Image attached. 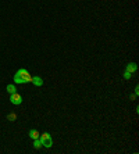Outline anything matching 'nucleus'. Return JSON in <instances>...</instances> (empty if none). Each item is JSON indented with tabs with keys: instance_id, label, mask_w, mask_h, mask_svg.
<instances>
[{
	"instance_id": "obj_6",
	"label": "nucleus",
	"mask_w": 139,
	"mask_h": 154,
	"mask_svg": "<svg viewBox=\"0 0 139 154\" xmlns=\"http://www.w3.org/2000/svg\"><path fill=\"white\" fill-rule=\"evenodd\" d=\"M28 135H29V137H31V139H33V140H35V139H38V137L40 136V133L38 132L36 129H31V131H29V133H28Z\"/></svg>"
},
{
	"instance_id": "obj_8",
	"label": "nucleus",
	"mask_w": 139,
	"mask_h": 154,
	"mask_svg": "<svg viewBox=\"0 0 139 154\" xmlns=\"http://www.w3.org/2000/svg\"><path fill=\"white\" fill-rule=\"evenodd\" d=\"M40 146H42V142H40V139L38 137V139H35V142H33V147H35V149H39Z\"/></svg>"
},
{
	"instance_id": "obj_4",
	"label": "nucleus",
	"mask_w": 139,
	"mask_h": 154,
	"mask_svg": "<svg viewBox=\"0 0 139 154\" xmlns=\"http://www.w3.org/2000/svg\"><path fill=\"white\" fill-rule=\"evenodd\" d=\"M32 83L35 86H42L43 85V79L40 78V76H32Z\"/></svg>"
},
{
	"instance_id": "obj_1",
	"label": "nucleus",
	"mask_w": 139,
	"mask_h": 154,
	"mask_svg": "<svg viewBox=\"0 0 139 154\" xmlns=\"http://www.w3.org/2000/svg\"><path fill=\"white\" fill-rule=\"evenodd\" d=\"M14 82L20 83V85H22V83H29V82H32V76L29 75V72L26 71V69L21 68V69H18V71L15 72Z\"/></svg>"
},
{
	"instance_id": "obj_3",
	"label": "nucleus",
	"mask_w": 139,
	"mask_h": 154,
	"mask_svg": "<svg viewBox=\"0 0 139 154\" xmlns=\"http://www.w3.org/2000/svg\"><path fill=\"white\" fill-rule=\"evenodd\" d=\"M10 101H11V104H14V106H20V104L22 103V97L15 92V93L10 94Z\"/></svg>"
},
{
	"instance_id": "obj_7",
	"label": "nucleus",
	"mask_w": 139,
	"mask_h": 154,
	"mask_svg": "<svg viewBox=\"0 0 139 154\" xmlns=\"http://www.w3.org/2000/svg\"><path fill=\"white\" fill-rule=\"evenodd\" d=\"M7 93L8 94H13V93H15L17 92V88H15V85H7Z\"/></svg>"
},
{
	"instance_id": "obj_2",
	"label": "nucleus",
	"mask_w": 139,
	"mask_h": 154,
	"mask_svg": "<svg viewBox=\"0 0 139 154\" xmlns=\"http://www.w3.org/2000/svg\"><path fill=\"white\" fill-rule=\"evenodd\" d=\"M39 139H40V142H42V146L46 147V149H49V147L53 146V139H51V136L48 132L42 133V135L39 136Z\"/></svg>"
},
{
	"instance_id": "obj_10",
	"label": "nucleus",
	"mask_w": 139,
	"mask_h": 154,
	"mask_svg": "<svg viewBox=\"0 0 139 154\" xmlns=\"http://www.w3.org/2000/svg\"><path fill=\"white\" fill-rule=\"evenodd\" d=\"M8 119L14 121V119H15V114H10V115H8Z\"/></svg>"
},
{
	"instance_id": "obj_9",
	"label": "nucleus",
	"mask_w": 139,
	"mask_h": 154,
	"mask_svg": "<svg viewBox=\"0 0 139 154\" xmlns=\"http://www.w3.org/2000/svg\"><path fill=\"white\" fill-rule=\"evenodd\" d=\"M131 75H132V74H131V72H128V71L124 72V78L125 79H129V78H131Z\"/></svg>"
},
{
	"instance_id": "obj_5",
	"label": "nucleus",
	"mask_w": 139,
	"mask_h": 154,
	"mask_svg": "<svg viewBox=\"0 0 139 154\" xmlns=\"http://www.w3.org/2000/svg\"><path fill=\"white\" fill-rule=\"evenodd\" d=\"M136 69H138V67H136L135 63H129L128 65H127V71L131 72V74H134V72H136Z\"/></svg>"
}]
</instances>
